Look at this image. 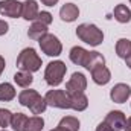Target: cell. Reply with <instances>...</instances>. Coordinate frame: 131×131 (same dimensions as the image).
Segmentation results:
<instances>
[{"mask_svg": "<svg viewBox=\"0 0 131 131\" xmlns=\"http://www.w3.org/2000/svg\"><path fill=\"white\" fill-rule=\"evenodd\" d=\"M17 67L20 70H25V72H38L43 66V61L40 58V55L37 53V50L34 47H25L18 57H17V61H15Z\"/></svg>", "mask_w": 131, "mask_h": 131, "instance_id": "cell-1", "label": "cell"}, {"mask_svg": "<svg viewBox=\"0 0 131 131\" xmlns=\"http://www.w3.org/2000/svg\"><path fill=\"white\" fill-rule=\"evenodd\" d=\"M76 37L92 47H98L104 41V32L93 23H82L76 28Z\"/></svg>", "mask_w": 131, "mask_h": 131, "instance_id": "cell-2", "label": "cell"}, {"mask_svg": "<svg viewBox=\"0 0 131 131\" xmlns=\"http://www.w3.org/2000/svg\"><path fill=\"white\" fill-rule=\"evenodd\" d=\"M66 72H67V66H66L64 61H61V60L50 61L46 66V70H44L46 84L50 85V87H58L64 81Z\"/></svg>", "mask_w": 131, "mask_h": 131, "instance_id": "cell-3", "label": "cell"}, {"mask_svg": "<svg viewBox=\"0 0 131 131\" xmlns=\"http://www.w3.org/2000/svg\"><path fill=\"white\" fill-rule=\"evenodd\" d=\"M40 49L43 53H46L47 57H60L63 53V43L60 41V38L53 34H46L43 38L38 40Z\"/></svg>", "mask_w": 131, "mask_h": 131, "instance_id": "cell-4", "label": "cell"}, {"mask_svg": "<svg viewBox=\"0 0 131 131\" xmlns=\"http://www.w3.org/2000/svg\"><path fill=\"white\" fill-rule=\"evenodd\" d=\"M44 99L47 102V107H53V108H60V110L70 108V98L66 93V90H61V89L49 90L44 95Z\"/></svg>", "mask_w": 131, "mask_h": 131, "instance_id": "cell-5", "label": "cell"}, {"mask_svg": "<svg viewBox=\"0 0 131 131\" xmlns=\"http://www.w3.org/2000/svg\"><path fill=\"white\" fill-rule=\"evenodd\" d=\"M85 89H87V78H85V75L81 73V72H75V73H72L70 79L66 82L64 90L69 96H72V95L84 93Z\"/></svg>", "mask_w": 131, "mask_h": 131, "instance_id": "cell-6", "label": "cell"}, {"mask_svg": "<svg viewBox=\"0 0 131 131\" xmlns=\"http://www.w3.org/2000/svg\"><path fill=\"white\" fill-rule=\"evenodd\" d=\"M0 15L9 18L21 17V2L18 0H0Z\"/></svg>", "mask_w": 131, "mask_h": 131, "instance_id": "cell-7", "label": "cell"}, {"mask_svg": "<svg viewBox=\"0 0 131 131\" xmlns=\"http://www.w3.org/2000/svg\"><path fill=\"white\" fill-rule=\"evenodd\" d=\"M131 96V87L125 82H117L110 90V99L116 104H124Z\"/></svg>", "mask_w": 131, "mask_h": 131, "instance_id": "cell-8", "label": "cell"}, {"mask_svg": "<svg viewBox=\"0 0 131 131\" xmlns=\"http://www.w3.org/2000/svg\"><path fill=\"white\" fill-rule=\"evenodd\" d=\"M104 121L113 128V131H122L124 127H125L127 116H125L121 110H113V111H110V113L105 116Z\"/></svg>", "mask_w": 131, "mask_h": 131, "instance_id": "cell-9", "label": "cell"}, {"mask_svg": "<svg viewBox=\"0 0 131 131\" xmlns=\"http://www.w3.org/2000/svg\"><path fill=\"white\" fill-rule=\"evenodd\" d=\"M38 14H40V9L35 0H25L21 3V18H25L26 21H35Z\"/></svg>", "mask_w": 131, "mask_h": 131, "instance_id": "cell-10", "label": "cell"}, {"mask_svg": "<svg viewBox=\"0 0 131 131\" xmlns=\"http://www.w3.org/2000/svg\"><path fill=\"white\" fill-rule=\"evenodd\" d=\"M90 73H92L93 82L98 84V85H107V84L111 81V72H110V69L105 67V66H99L96 69H93Z\"/></svg>", "mask_w": 131, "mask_h": 131, "instance_id": "cell-11", "label": "cell"}, {"mask_svg": "<svg viewBox=\"0 0 131 131\" xmlns=\"http://www.w3.org/2000/svg\"><path fill=\"white\" fill-rule=\"evenodd\" d=\"M60 17L66 23H73L79 17V8L75 3H64L60 9Z\"/></svg>", "mask_w": 131, "mask_h": 131, "instance_id": "cell-12", "label": "cell"}, {"mask_svg": "<svg viewBox=\"0 0 131 131\" xmlns=\"http://www.w3.org/2000/svg\"><path fill=\"white\" fill-rule=\"evenodd\" d=\"M87 57H89V50L81 47V46H73L69 52V58L73 64L81 66L84 67L85 66V61H87Z\"/></svg>", "mask_w": 131, "mask_h": 131, "instance_id": "cell-13", "label": "cell"}, {"mask_svg": "<svg viewBox=\"0 0 131 131\" xmlns=\"http://www.w3.org/2000/svg\"><path fill=\"white\" fill-rule=\"evenodd\" d=\"M113 15H114V20L117 23H122V25H127L131 21V9L124 5V3H119L114 6V11H113Z\"/></svg>", "mask_w": 131, "mask_h": 131, "instance_id": "cell-14", "label": "cell"}, {"mask_svg": "<svg viewBox=\"0 0 131 131\" xmlns=\"http://www.w3.org/2000/svg\"><path fill=\"white\" fill-rule=\"evenodd\" d=\"M99 66H105V58L104 55L98 52V50H89V57H87V61H85V66L84 69H87L89 72H92L93 69H96Z\"/></svg>", "mask_w": 131, "mask_h": 131, "instance_id": "cell-15", "label": "cell"}, {"mask_svg": "<svg viewBox=\"0 0 131 131\" xmlns=\"http://www.w3.org/2000/svg\"><path fill=\"white\" fill-rule=\"evenodd\" d=\"M70 98V108L75 111H84L89 107V98L85 96V93H78V95H72Z\"/></svg>", "mask_w": 131, "mask_h": 131, "instance_id": "cell-16", "label": "cell"}, {"mask_svg": "<svg viewBox=\"0 0 131 131\" xmlns=\"http://www.w3.org/2000/svg\"><path fill=\"white\" fill-rule=\"evenodd\" d=\"M47 32H49V31H47V26L35 20V21H32V25H31L29 29H28V37H29L31 40L38 41L40 38H43Z\"/></svg>", "mask_w": 131, "mask_h": 131, "instance_id": "cell-17", "label": "cell"}, {"mask_svg": "<svg viewBox=\"0 0 131 131\" xmlns=\"http://www.w3.org/2000/svg\"><path fill=\"white\" fill-rule=\"evenodd\" d=\"M14 82H15L18 87H21V89H29L31 84L34 82V76H32L31 72L18 70V72H15V75H14Z\"/></svg>", "mask_w": 131, "mask_h": 131, "instance_id": "cell-18", "label": "cell"}, {"mask_svg": "<svg viewBox=\"0 0 131 131\" xmlns=\"http://www.w3.org/2000/svg\"><path fill=\"white\" fill-rule=\"evenodd\" d=\"M38 96H40V93H38L37 90H34V89H26V90L20 92V95H18V104L29 108Z\"/></svg>", "mask_w": 131, "mask_h": 131, "instance_id": "cell-19", "label": "cell"}, {"mask_svg": "<svg viewBox=\"0 0 131 131\" xmlns=\"http://www.w3.org/2000/svg\"><path fill=\"white\" fill-rule=\"evenodd\" d=\"M116 55L122 60L131 55V40L130 38H119L116 43Z\"/></svg>", "mask_w": 131, "mask_h": 131, "instance_id": "cell-20", "label": "cell"}, {"mask_svg": "<svg viewBox=\"0 0 131 131\" xmlns=\"http://www.w3.org/2000/svg\"><path fill=\"white\" fill-rule=\"evenodd\" d=\"M17 96L15 87L11 82H3L0 84V101L2 102H9Z\"/></svg>", "mask_w": 131, "mask_h": 131, "instance_id": "cell-21", "label": "cell"}, {"mask_svg": "<svg viewBox=\"0 0 131 131\" xmlns=\"http://www.w3.org/2000/svg\"><path fill=\"white\" fill-rule=\"evenodd\" d=\"M28 116L25 113H12V119H11V128L14 131H23L28 122Z\"/></svg>", "mask_w": 131, "mask_h": 131, "instance_id": "cell-22", "label": "cell"}, {"mask_svg": "<svg viewBox=\"0 0 131 131\" xmlns=\"http://www.w3.org/2000/svg\"><path fill=\"white\" fill-rule=\"evenodd\" d=\"M58 125L63 127V128H66L67 131H79V128H81V122H79V119L75 117V116H64V117L60 121Z\"/></svg>", "mask_w": 131, "mask_h": 131, "instance_id": "cell-23", "label": "cell"}, {"mask_svg": "<svg viewBox=\"0 0 131 131\" xmlns=\"http://www.w3.org/2000/svg\"><path fill=\"white\" fill-rule=\"evenodd\" d=\"M44 128V119L41 116H32L28 119L23 131H41Z\"/></svg>", "mask_w": 131, "mask_h": 131, "instance_id": "cell-24", "label": "cell"}, {"mask_svg": "<svg viewBox=\"0 0 131 131\" xmlns=\"http://www.w3.org/2000/svg\"><path fill=\"white\" fill-rule=\"evenodd\" d=\"M46 108H47V102H46L44 96H41V95L35 99V102H34L32 105L29 107V110L32 111V114H35V116L43 114V113L46 111Z\"/></svg>", "mask_w": 131, "mask_h": 131, "instance_id": "cell-25", "label": "cell"}, {"mask_svg": "<svg viewBox=\"0 0 131 131\" xmlns=\"http://www.w3.org/2000/svg\"><path fill=\"white\" fill-rule=\"evenodd\" d=\"M11 119H12V113L6 108H0V128L11 127Z\"/></svg>", "mask_w": 131, "mask_h": 131, "instance_id": "cell-26", "label": "cell"}, {"mask_svg": "<svg viewBox=\"0 0 131 131\" xmlns=\"http://www.w3.org/2000/svg\"><path fill=\"white\" fill-rule=\"evenodd\" d=\"M37 21H40V23L49 26V25L53 21V15H52L49 11H40V14H38V17H37Z\"/></svg>", "mask_w": 131, "mask_h": 131, "instance_id": "cell-27", "label": "cell"}, {"mask_svg": "<svg viewBox=\"0 0 131 131\" xmlns=\"http://www.w3.org/2000/svg\"><path fill=\"white\" fill-rule=\"evenodd\" d=\"M9 31V25H8V21H5V20H0V37H3V35H6Z\"/></svg>", "mask_w": 131, "mask_h": 131, "instance_id": "cell-28", "label": "cell"}, {"mask_svg": "<svg viewBox=\"0 0 131 131\" xmlns=\"http://www.w3.org/2000/svg\"><path fill=\"white\" fill-rule=\"evenodd\" d=\"M95 131H113V128H111L105 121H102L98 127H96V130H95Z\"/></svg>", "mask_w": 131, "mask_h": 131, "instance_id": "cell-29", "label": "cell"}, {"mask_svg": "<svg viewBox=\"0 0 131 131\" xmlns=\"http://www.w3.org/2000/svg\"><path fill=\"white\" fill-rule=\"evenodd\" d=\"M58 2H60V0H41V3H43L44 6H49V8H50V6H55Z\"/></svg>", "mask_w": 131, "mask_h": 131, "instance_id": "cell-30", "label": "cell"}, {"mask_svg": "<svg viewBox=\"0 0 131 131\" xmlns=\"http://www.w3.org/2000/svg\"><path fill=\"white\" fill-rule=\"evenodd\" d=\"M124 131H131V116H130V117H127V121H125Z\"/></svg>", "mask_w": 131, "mask_h": 131, "instance_id": "cell-31", "label": "cell"}, {"mask_svg": "<svg viewBox=\"0 0 131 131\" xmlns=\"http://www.w3.org/2000/svg\"><path fill=\"white\" fill-rule=\"evenodd\" d=\"M5 67H6V61H5V58L0 55V75L3 73V70H5Z\"/></svg>", "mask_w": 131, "mask_h": 131, "instance_id": "cell-32", "label": "cell"}, {"mask_svg": "<svg viewBox=\"0 0 131 131\" xmlns=\"http://www.w3.org/2000/svg\"><path fill=\"white\" fill-rule=\"evenodd\" d=\"M125 64H127V67H128V69L131 70V55H130V57H127V58H125Z\"/></svg>", "mask_w": 131, "mask_h": 131, "instance_id": "cell-33", "label": "cell"}, {"mask_svg": "<svg viewBox=\"0 0 131 131\" xmlns=\"http://www.w3.org/2000/svg\"><path fill=\"white\" fill-rule=\"evenodd\" d=\"M50 131H67V130H66V128H63V127H60V125H58V127H55L53 130H50Z\"/></svg>", "mask_w": 131, "mask_h": 131, "instance_id": "cell-34", "label": "cell"}, {"mask_svg": "<svg viewBox=\"0 0 131 131\" xmlns=\"http://www.w3.org/2000/svg\"><path fill=\"white\" fill-rule=\"evenodd\" d=\"M0 131H8V130H6V128H2V130H0Z\"/></svg>", "mask_w": 131, "mask_h": 131, "instance_id": "cell-35", "label": "cell"}, {"mask_svg": "<svg viewBox=\"0 0 131 131\" xmlns=\"http://www.w3.org/2000/svg\"><path fill=\"white\" fill-rule=\"evenodd\" d=\"M130 3H131V0H130Z\"/></svg>", "mask_w": 131, "mask_h": 131, "instance_id": "cell-36", "label": "cell"}]
</instances>
